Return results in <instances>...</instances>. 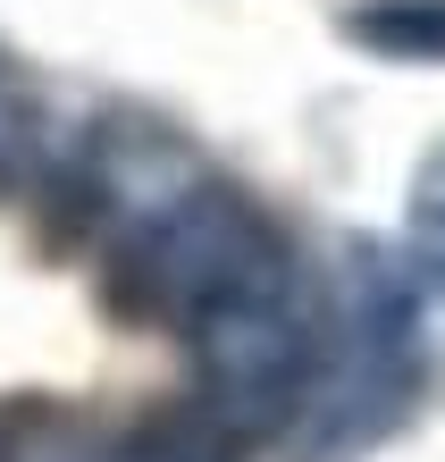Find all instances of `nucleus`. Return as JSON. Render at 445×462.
<instances>
[{"instance_id":"nucleus-3","label":"nucleus","mask_w":445,"mask_h":462,"mask_svg":"<svg viewBox=\"0 0 445 462\" xmlns=\"http://www.w3.org/2000/svg\"><path fill=\"white\" fill-rule=\"evenodd\" d=\"M0 462H236V438L210 412H169V420H134V429L34 420L9 438Z\"/></svg>"},{"instance_id":"nucleus-2","label":"nucleus","mask_w":445,"mask_h":462,"mask_svg":"<svg viewBox=\"0 0 445 462\" xmlns=\"http://www.w3.org/2000/svg\"><path fill=\"white\" fill-rule=\"evenodd\" d=\"M429 387H437V353H429L421 286L395 244L353 236L337 269V311H328V370L311 387V412L294 420V454L370 462L395 429L421 420Z\"/></svg>"},{"instance_id":"nucleus-5","label":"nucleus","mask_w":445,"mask_h":462,"mask_svg":"<svg viewBox=\"0 0 445 462\" xmlns=\"http://www.w3.org/2000/svg\"><path fill=\"white\" fill-rule=\"evenodd\" d=\"M403 269L412 286H421L429 319H445V143L421 152V169H412V194H403Z\"/></svg>"},{"instance_id":"nucleus-4","label":"nucleus","mask_w":445,"mask_h":462,"mask_svg":"<svg viewBox=\"0 0 445 462\" xmlns=\"http://www.w3.org/2000/svg\"><path fill=\"white\" fill-rule=\"evenodd\" d=\"M337 34L386 68H445V0H353Z\"/></svg>"},{"instance_id":"nucleus-1","label":"nucleus","mask_w":445,"mask_h":462,"mask_svg":"<svg viewBox=\"0 0 445 462\" xmlns=\"http://www.w3.org/2000/svg\"><path fill=\"white\" fill-rule=\"evenodd\" d=\"M101 269H109V303L126 319H152L169 328L177 345L193 328H210L218 311L253 303V294L302 278L294 261V236L269 202H253L236 177H185L160 210H144L118 244H101Z\"/></svg>"}]
</instances>
